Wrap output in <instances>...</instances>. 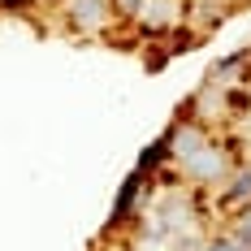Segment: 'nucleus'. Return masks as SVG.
<instances>
[{
	"label": "nucleus",
	"instance_id": "6",
	"mask_svg": "<svg viewBox=\"0 0 251 251\" xmlns=\"http://www.w3.org/2000/svg\"><path fill=\"white\" fill-rule=\"evenodd\" d=\"M208 251H238V247H234V238H217V243H208Z\"/></svg>",
	"mask_w": 251,
	"mask_h": 251
},
{
	"label": "nucleus",
	"instance_id": "2",
	"mask_svg": "<svg viewBox=\"0 0 251 251\" xmlns=\"http://www.w3.org/2000/svg\"><path fill=\"white\" fill-rule=\"evenodd\" d=\"M139 186H143V174L126 177L122 195H117V203H113V221H126V217H130V208H134V200H139Z\"/></svg>",
	"mask_w": 251,
	"mask_h": 251
},
{
	"label": "nucleus",
	"instance_id": "1",
	"mask_svg": "<svg viewBox=\"0 0 251 251\" xmlns=\"http://www.w3.org/2000/svg\"><path fill=\"white\" fill-rule=\"evenodd\" d=\"M70 18H74V26H82V30L100 26L104 22V0H74V4H70Z\"/></svg>",
	"mask_w": 251,
	"mask_h": 251
},
{
	"label": "nucleus",
	"instance_id": "5",
	"mask_svg": "<svg viewBox=\"0 0 251 251\" xmlns=\"http://www.w3.org/2000/svg\"><path fill=\"white\" fill-rule=\"evenodd\" d=\"M243 195H251V174H243V177H238V186L229 191V200H243Z\"/></svg>",
	"mask_w": 251,
	"mask_h": 251
},
{
	"label": "nucleus",
	"instance_id": "7",
	"mask_svg": "<svg viewBox=\"0 0 251 251\" xmlns=\"http://www.w3.org/2000/svg\"><path fill=\"white\" fill-rule=\"evenodd\" d=\"M247 108H251V104H247Z\"/></svg>",
	"mask_w": 251,
	"mask_h": 251
},
{
	"label": "nucleus",
	"instance_id": "4",
	"mask_svg": "<svg viewBox=\"0 0 251 251\" xmlns=\"http://www.w3.org/2000/svg\"><path fill=\"white\" fill-rule=\"evenodd\" d=\"M217 169H221V160H217V151H200V160L191 165V174H200V177L217 174Z\"/></svg>",
	"mask_w": 251,
	"mask_h": 251
},
{
	"label": "nucleus",
	"instance_id": "3",
	"mask_svg": "<svg viewBox=\"0 0 251 251\" xmlns=\"http://www.w3.org/2000/svg\"><path fill=\"white\" fill-rule=\"evenodd\" d=\"M165 156H169V139H156V143H151V148L139 156V174H143V169H156Z\"/></svg>",
	"mask_w": 251,
	"mask_h": 251
}]
</instances>
